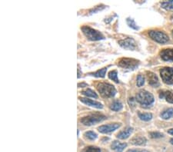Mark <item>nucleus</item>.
<instances>
[{
	"label": "nucleus",
	"mask_w": 173,
	"mask_h": 152,
	"mask_svg": "<svg viewBox=\"0 0 173 152\" xmlns=\"http://www.w3.org/2000/svg\"><path fill=\"white\" fill-rule=\"evenodd\" d=\"M135 100L138 101L142 106H150L154 103L155 98L152 93L146 91V90H142L137 93Z\"/></svg>",
	"instance_id": "f257e3e1"
},
{
	"label": "nucleus",
	"mask_w": 173,
	"mask_h": 152,
	"mask_svg": "<svg viewBox=\"0 0 173 152\" xmlns=\"http://www.w3.org/2000/svg\"><path fill=\"white\" fill-rule=\"evenodd\" d=\"M96 88L102 96L106 97V98L115 96L116 94V90H115V87L110 84L105 83V82H99L97 84Z\"/></svg>",
	"instance_id": "f03ea898"
},
{
	"label": "nucleus",
	"mask_w": 173,
	"mask_h": 152,
	"mask_svg": "<svg viewBox=\"0 0 173 152\" xmlns=\"http://www.w3.org/2000/svg\"><path fill=\"white\" fill-rule=\"evenodd\" d=\"M83 34L86 36L88 39L91 41H99V40L104 39V36L100 32L94 29L89 26H82L81 28Z\"/></svg>",
	"instance_id": "7ed1b4c3"
},
{
	"label": "nucleus",
	"mask_w": 173,
	"mask_h": 152,
	"mask_svg": "<svg viewBox=\"0 0 173 152\" xmlns=\"http://www.w3.org/2000/svg\"><path fill=\"white\" fill-rule=\"evenodd\" d=\"M107 118L105 115H102V114H90V115L86 116V117L82 118L80 122L82 123L84 125L86 126H91L93 125V124H97V123L102 122V121L105 120Z\"/></svg>",
	"instance_id": "20e7f679"
},
{
	"label": "nucleus",
	"mask_w": 173,
	"mask_h": 152,
	"mask_svg": "<svg viewBox=\"0 0 173 152\" xmlns=\"http://www.w3.org/2000/svg\"><path fill=\"white\" fill-rule=\"evenodd\" d=\"M148 35L152 40L160 44H165L169 41V38L165 32L157 30H151L148 32Z\"/></svg>",
	"instance_id": "39448f33"
},
{
	"label": "nucleus",
	"mask_w": 173,
	"mask_h": 152,
	"mask_svg": "<svg viewBox=\"0 0 173 152\" xmlns=\"http://www.w3.org/2000/svg\"><path fill=\"white\" fill-rule=\"evenodd\" d=\"M139 65V61L135 59H129V58H122L118 61V65L122 69H136Z\"/></svg>",
	"instance_id": "423d86ee"
},
{
	"label": "nucleus",
	"mask_w": 173,
	"mask_h": 152,
	"mask_svg": "<svg viewBox=\"0 0 173 152\" xmlns=\"http://www.w3.org/2000/svg\"><path fill=\"white\" fill-rule=\"evenodd\" d=\"M160 75L163 82L167 85H173V69L164 67L160 70Z\"/></svg>",
	"instance_id": "0eeeda50"
},
{
	"label": "nucleus",
	"mask_w": 173,
	"mask_h": 152,
	"mask_svg": "<svg viewBox=\"0 0 173 152\" xmlns=\"http://www.w3.org/2000/svg\"><path fill=\"white\" fill-rule=\"evenodd\" d=\"M119 44L125 49L135 50L136 48V43H135V40L132 38H126L125 39L120 40L119 41Z\"/></svg>",
	"instance_id": "6e6552de"
},
{
	"label": "nucleus",
	"mask_w": 173,
	"mask_h": 152,
	"mask_svg": "<svg viewBox=\"0 0 173 152\" xmlns=\"http://www.w3.org/2000/svg\"><path fill=\"white\" fill-rule=\"evenodd\" d=\"M121 126V124L119 123H112V124H105V125H102L100 127H98L99 132L103 134H107L110 133V132H114V131L116 130L117 128H119Z\"/></svg>",
	"instance_id": "1a4fd4ad"
},
{
	"label": "nucleus",
	"mask_w": 173,
	"mask_h": 152,
	"mask_svg": "<svg viewBox=\"0 0 173 152\" xmlns=\"http://www.w3.org/2000/svg\"><path fill=\"white\" fill-rule=\"evenodd\" d=\"M146 74L148 84H149L151 86L154 87V88L159 86L160 84L159 82V79H158V77L156 76V74H154L152 72H146Z\"/></svg>",
	"instance_id": "9d476101"
},
{
	"label": "nucleus",
	"mask_w": 173,
	"mask_h": 152,
	"mask_svg": "<svg viewBox=\"0 0 173 152\" xmlns=\"http://www.w3.org/2000/svg\"><path fill=\"white\" fill-rule=\"evenodd\" d=\"M161 59L166 61H173V48L163 49L159 53Z\"/></svg>",
	"instance_id": "9b49d317"
},
{
	"label": "nucleus",
	"mask_w": 173,
	"mask_h": 152,
	"mask_svg": "<svg viewBox=\"0 0 173 152\" xmlns=\"http://www.w3.org/2000/svg\"><path fill=\"white\" fill-rule=\"evenodd\" d=\"M79 99L82 102L84 103V104H86V105H89V106L94 107V108H99V109H101V108H103V105H102L100 102H98V101H93V100L88 99V98H80Z\"/></svg>",
	"instance_id": "f8f14e48"
},
{
	"label": "nucleus",
	"mask_w": 173,
	"mask_h": 152,
	"mask_svg": "<svg viewBox=\"0 0 173 152\" xmlns=\"http://www.w3.org/2000/svg\"><path fill=\"white\" fill-rule=\"evenodd\" d=\"M159 98H165L168 102L173 104V92L172 91H161L159 92Z\"/></svg>",
	"instance_id": "ddd939ff"
},
{
	"label": "nucleus",
	"mask_w": 173,
	"mask_h": 152,
	"mask_svg": "<svg viewBox=\"0 0 173 152\" xmlns=\"http://www.w3.org/2000/svg\"><path fill=\"white\" fill-rule=\"evenodd\" d=\"M127 144L125 143H119V141H115L112 142V145H111V148H112V150L115 151L116 152H122L123 150L126 148Z\"/></svg>",
	"instance_id": "4468645a"
},
{
	"label": "nucleus",
	"mask_w": 173,
	"mask_h": 152,
	"mask_svg": "<svg viewBox=\"0 0 173 152\" xmlns=\"http://www.w3.org/2000/svg\"><path fill=\"white\" fill-rule=\"evenodd\" d=\"M133 127H127V128H125V130L120 132L117 135V137H118V138H119V139H122V140L126 139L130 136V135L133 133Z\"/></svg>",
	"instance_id": "2eb2a0df"
},
{
	"label": "nucleus",
	"mask_w": 173,
	"mask_h": 152,
	"mask_svg": "<svg viewBox=\"0 0 173 152\" xmlns=\"http://www.w3.org/2000/svg\"><path fill=\"white\" fill-rule=\"evenodd\" d=\"M146 137L142 136H135L131 140V143L134 145H143L146 143Z\"/></svg>",
	"instance_id": "dca6fc26"
},
{
	"label": "nucleus",
	"mask_w": 173,
	"mask_h": 152,
	"mask_svg": "<svg viewBox=\"0 0 173 152\" xmlns=\"http://www.w3.org/2000/svg\"><path fill=\"white\" fill-rule=\"evenodd\" d=\"M161 118L162 119H165V120H167V119L171 118H173V108H168V109L164 110L160 114Z\"/></svg>",
	"instance_id": "f3484780"
},
{
	"label": "nucleus",
	"mask_w": 173,
	"mask_h": 152,
	"mask_svg": "<svg viewBox=\"0 0 173 152\" xmlns=\"http://www.w3.org/2000/svg\"><path fill=\"white\" fill-rule=\"evenodd\" d=\"M138 118L144 122H148L152 118V114L151 113H142L140 111L138 112Z\"/></svg>",
	"instance_id": "a211bd4d"
},
{
	"label": "nucleus",
	"mask_w": 173,
	"mask_h": 152,
	"mask_svg": "<svg viewBox=\"0 0 173 152\" xmlns=\"http://www.w3.org/2000/svg\"><path fill=\"white\" fill-rule=\"evenodd\" d=\"M107 69H108L107 67H105L103 68V69L96 71V72H93V73H90V75H93L95 77H97V78H104L105 75V73H106Z\"/></svg>",
	"instance_id": "6ab92c4d"
},
{
	"label": "nucleus",
	"mask_w": 173,
	"mask_h": 152,
	"mask_svg": "<svg viewBox=\"0 0 173 152\" xmlns=\"http://www.w3.org/2000/svg\"><path fill=\"white\" fill-rule=\"evenodd\" d=\"M110 108L112 111H119L122 108V104L119 101H114L113 102H112V104L111 105Z\"/></svg>",
	"instance_id": "aec40b11"
},
{
	"label": "nucleus",
	"mask_w": 173,
	"mask_h": 152,
	"mask_svg": "<svg viewBox=\"0 0 173 152\" xmlns=\"http://www.w3.org/2000/svg\"><path fill=\"white\" fill-rule=\"evenodd\" d=\"M81 93L86 97H91V98H98V95H96V92L92 91V90L89 89V88H88V89L86 90H84V91L82 92Z\"/></svg>",
	"instance_id": "412c9836"
},
{
	"label": "nucleus",
	"mask_w": 173,
	"mask_h": 152,
	"mask_svg": "<svg viewBox=\"0 0 173 152\" xmlns=\"http://www.w3.org/2000/svg\"><path fill=\"white\" fill-rule=\"evenodd\" d=\"M109 78L111 79V80L116 82V83H119V80L118 78V72H117V71L113 70L109 72Z\"/></svg>",
	"instance_id": "4be33fe9"
},
{
	"label": "nucleus",
	"mask_w": 173,
	"mask_h": 152,
	"mask_svg": "<svg viewBox=\"0 0 173 152\" xmlns=\"http://www.w3.org/2000/svg\"><path fill=\"white\" fill-rule=\"evenodd\" d=\"M84 136L86 138L89 139V140L93 141L96 138V137H97V135H96L94 132L89 131V132H86V133L84 134Z\"/></svg>",
	"instance_id": "5701e85b"
},
{
	"label": "nucleus",
	"mask_w": 173,
	"mask_h": 152,
	"mask_svg": "<svg viewBox=\"0 0 173 152\" xmlns=\"http://www.w3.org/2000/svg\"><path fill=\"white\" fill-rule=\"evenodd\" d=\"M161 8L166 9H173V0H170L168 2H163L161 3Z\"/></svg>",
	"instance_id": "b1692460"
},
{
	"label": "nucleus",
	"mask_w": 173,
	"mask_h": 152,
	"mask_svg": "<svg viewBox=\"0 0 173 152\" xmlns=\"http://www.w3.org/2000/svg\"><path fill=\"white\" fill-rule=\"evenodd\" d=\"M126 22H127V24H128L129 26L131 27V28L133 29L138 30V29H139V27L137 26L136 23L135 22L134 19H131V18H128V19H126Z\"/></svg>",
	"instance_id": "393cba45"
},
{
	"label": "nucleus",
	"mask_w": 173,
	"mask_h": 152,
	"mask_svg": "<svg viewBox=\"0 0 173 152\" xmlns=\"http://www.w3.org/2000/svg\"><path fill=\"white\" fill-rule=\"evenodd\" d=\"M82 152H101V150L99 148H96V147H86L82 151Z\"/></svg>",
	"instance_id": "a878e982"
},
{
	"label": "nucleus",
	"mask_w": 173,
	"mask_h": 152,
	"mask_svg": "<svg viewBox=\"0 0 173 152\" xmlns=\"http://www.w3.org/2000/svg\"><path fill=\"white\" fill-rule=\"evenodd\" d=\"M137 86L142 87L145 83V78L143 75H138L137 77Z\"/></svg>",
	"instance_id": "bb28decb"
},
{
	"label": "nucleus",
	"mask_w": 173,
	"mask_h": 152,
	"mask_svg": "<svg viewBox=\"0 0 173 152\" xmlns=\"http://www.w3.org/2000/svg\"><path fill=\"white\" fill-rule=\"evenodd\" d=\"M149 135L152 138H160V137H162L163 136H164L163 134L160 133V132H150Z\"/></svg>",
	"instance_id": "cd10ccee"
},
{
	"label": "nucleus",
	"mask_w": 173,
	"mask_h": 152,
	"mask_svg": "<svg viewBox=\"0 0 173 152\" xmlns=\"http://www.w3.org/2000/svg\"><path fill=\"white\" fill-rule=\"evenodd\" d=\"M105 6H103V5H102V6H96V7H95L92 9H91L90 14L96 13V12H99V11L102 10V9H105Z\"/></svg>",
	"instance_id": "c85d7f7f"
},
{
	"label": "nucleus",
	"mask_w": 173,
	"mask_h": 152,
	"mask_svg": "<svg viewBox=\"0 0 173 152\" xmlns=\"http://www.w3.org/2000/svg\"><path fill=\"white\" fill-rule=\"evenodd\" d=\"M136 101L135 99H134L133 98H131L129 99V104L130 105V106H135V101Z\"/></svg>",
	"instance_id": "c756f323"
},
{
	"label": "nucleus",
	"mask_w": 173,
	"mask_h": 152,
	"mask_svg": "<svg viewBox=\"0 0 173 152\" xmlns=\"http://www.w3.org/2000/svg\"><path fill=\"white\" fill-rule=\"evenodd\" d=\"M126 152H148L146 150H135V149H131V150H129Z\"/></svg>",
	"instance_id": "7c9ffc66"
},
{
	"label": "nucleus",
	"mask_w": 173,
	"mask_h": 152,
	"mask_svg": "<svg viewBox=\"0 0 173 152\" xmlns=\"http://www.w3.org/2000/svg\"><path fill=\"white\" fill-rule=\"evenodd\" d=\"M78 87H79V88H83V87H87V84H86V83H79V85H78Z\"/></svg>",
	"instance_id": "2f4dec72"
},
{
	"label": "nucleus",
	"mask_w": 173,
	"mask_h": 152,
	"mask_svg": "<svg viewBox=\"0 0 173 152\" xmlns=\"http://www.w3.org/2000/svg\"><path fill=\"white\" fill-rule=\"evenodd\" d=\"M168 133L170 134V135H173V128H172V129H169V130L168 131Z\"/></svg>",
	"instance_id": "473e14b6"
},
{
	"label": "nucleus",
	"mask_w": 173,
	"mask_h": 152,
	"mask_svg": "<svg viewBox=\"0 0 173 152\" xmlns=\"http://www.w3.org/2000/svg\"><path fill=\"white\" fill-rule=\"evenodd\" d=\"M78 71H79V72H78V78H80V69H79H79H78Z\"/></svg>",
	"instance_id": "72a5a7b5"
},
{
	"label": "nucleus",
	"mask_w": 173,
	"mask_h": 152,
	"mask_svg": "<svg viewBox=\"0 0 173 152\" xmlns=\"http://www.w3.org/2000/svg\"><path fill=\"white\" fill-rule=\"evenodd\" d=\"M170 143L172 144V145H173V138H172V139H171V140H170Z\"/></svg>",
	"instance_id": "f704fd0d"
},
{
	"label": "nucleus",
	"mask_w": 173,
	"mask_h": 152,
	"mask_svg": "<svg viewBox=\"0 0 173 152\" xmlns=\"http://www.w3.org/2000/svg\"><path fill=\"white\" fill-rule=\"evenodd\" d=\"M172 37H173V30H172Z\"/></svg>",
	"instance_id": "c9c22d12"
}]
</instances>
